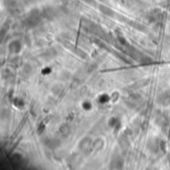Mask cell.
Returning a JSON list of instances; mask_svg holds the SVG:
<instances>
[{"label": "cell", "mask_w": 170, "mask_h": 170, "mask_svg": "<svg viewBox=\"0 0 170 170\" xmlns=\"http://www.w3.org/2000/svg\"><path fill=\"white\" fill-rule=\"evenodd\" d=\"M108 125L110 126L111 128L114 129V131L117 132L119 127H121V121L117 117H110V119L108 121Z\"/></svg>", "instance_id": "cell-5"}, {"label": "cell", "mask_w": 170, "mask_h": 170, "mask_svg": "<svg viewBox=\"0 0 170 170\" xmlns=\"http://www.w3.org/2000/svg\"><path fill=\"white\" fill-rule=\"evenodd\" d=\"M158 104H160L162 107H169L170 106V93H162L158 97V100H157Z\"/></svg>", "instance_id": "cell-4"}, {"label": "cell", "mask_w": 170, "mask_h": 170, "mask_svg": "<svg viewBox=\"0 0 170 170\" xmlns=\"http://www.w3.org/2000/svg\"><path fill=\"white\" fill-rule=\"evenodd\" d=\"M93 43H95V45L97 47H99V48H102V49L107 48V44L100 39H93Z\"/></svg>", "instance_id": "cell-10"}, {"label": "cell", "mask_w": 170, "mask_h": 170, "mask_svg": "<svg viewBox=\"0 0 170 170\" xmlns=\"http://www.w3.org/2000/svg\"><path fill=\"white\" fill-rule=\"evenodd\" d=\"M110 166L113 168H121L122 166H124V160H122L121 158H114L113 161H111Z\"/></svg>", "instance_id": "cell-7"}, {"label": "cell", "mask_w": 170, "mask_h": 170, "mask_svg": "<svg viewBox=\"0 0 170 170\" xmlns=\"http://www.w3.org/2000/svg\"><path fill=\"white\" fill-rule=\"evenodd\" d=\"M117 40H118L119 44H121V45H124V46H126V45H127V41H126L125 38H124V37H122V36H118V37H117Z\"/></svg>", "instance_id": "cell-16"}, {"label": "cell", "mask_w": 170, "mask_h": 170, "mask_svg": "<svg viewBox=\"0 0 170 170\" xmlns=\"http://www.w3.org/2000/svg\"><path fill=\"white\" fill-rule=\"evenodd\" d=\"M158 147H159V149L162 151V152H165L166 149H167V142H166L164 139L160 140L159 143H158Z\"/></svg>", "instance_id": "cell-11"}, {"label": "cell", "mask_w": 170, "mask_h": 170, "mask_svg": "<svg viewBox=\"0 0 170 170\" xmlns=\"http://www.w3.org/2000/svg\"><path fill=\"white\" fill-rule=\"evenodd\" d=\"M71 132V126L68 124H63L59 127V133L63 136H68Z\"/></svg>", "instance_id": "cell-6"}, {"label": "cell", "mask_w": 170, "mask_h": 170, "mask_svg": "<svg viewBox=\"0 0 170 170\" xmlns=\"http://www.w3.org/2000/svg\"><path fill=\"white\" fill-rule=\"evenodd\" d=\"M99 102L100 104H107L108 102H110V96L107 95V93H103L99 97Z\"/></svg>", "instance_id": "cell-9"}, {"label": "cell", "mask_w": 170, "mask_h": 170, "mask_svg": "<svg viewBox=\"0 0 170 170\" xmlns=\"http://www.w3.org/2000/svg\"><path fill=\"white\" fill-rule=\"evenodd\" d=\"M100 11L102 12L104 15L107 16H113L114 15V11L110 8H108L106 5H100Z\"/></svg>", "instance_id": "cell-8"}, {"label": "cell", "mask_w": 170, "mask_h": 170, "mask_svg": "<svg viewBox=\"0 0 170 170\" xmlns=\"http://www.w3.org/2000/svg\"><path fill=\"white\" fill-rule=\"evenodd\" d=\"M77 54H78V56H79V57H81V58H82V59H86V58H87V54H86V52L83 51L82 49H78V50H77Z\"/></svg>", "instance_id": "cell-15"}, {"label": "cell", "mask_w": 170, "mask_h": 170, "mask_svg": "<svg viewBox=\"0 0 170 170\" xmlns=\"http://www.w3.org/2000/svg\"><path fill=\"white\" fill-rule=\"evenodd\" d=\"M92 145H93V140L90 136H85L79 142V148L82 152H88V150L93 149Z\"/></svg>", "instance_id": "cell-1"}, {"label": "cell", "mask_w": 170, "mask_h": 170, "mask_svg": "<svg viewBox=\"0 0 170 170\" xmlns=\"http://www.w3.org/2000/svg\"><path fill=\"white\" fill-rule=\"evenodd\" d=\"M43 129H45V126H44V124L39 125V127H38V132H39V133H42Z\"/></svg>", "instance_id": "cell-17"}, {"label": "cell", "mask_w": 170, "mask_h": 170, "mask_svg": "<svg viewBox=\"0 0 170 170\" xmlns=\"http://www.w3.org/2000/svg\"><path fill=\"white\" fill-rule=\"evenodd\" d=\"M14 104L18 107H24L25 103H24V100L22 99H20V97H16V99L14 100Z\"/></svg>", "instance_id": "cell-13"}, {"label": "cell", "mask_w": 170, "mask_h": 170, "mask_svg": "<svg viewBox=\"0 0 170 170\" xmlns=\"http://www.w3.org/2000/svg\"><path fill=\"white\" fill-rule=\"evenodd\" d=\"M8 51L10 54L17 55L22 51V43L19 40H13L8 44Z\"/></svg>", "instance_id": "cell-2"}, {"label": "cell", "mask_w": 170, "mask_h": 170, "mask_svg": "<svg viewBox=\"0 0 170 170\" xmlns=\"http://www.w3.org/2000/svg\"><path fill=\"white\" fill-rule=\"evenodd\" d=\"M104 139L102 137H97L95 140H93V150L95 151H100L104 147Z\"/></svg>", "instance_id": "cell-3"}, {"label": "cell", "mask_w": 170, "mask_h": 170, "mask_svg": "<svg viewBox=\"0 0 170 170\" xmlns=\"http://www.w3.org/2000/svg\"><path fill=\"white\" fill-rule=\"evenodd\" d=\"M118 100H119V93L118 92H114L110 95V102L115 104V103H117Z\"/></svg>", "instance_id": "cell-12"}, {"label": "cell", "mask_w": 170, "mask_h": 170, "mask_svg": "<svg viewBox=\"0 0 170 170\" xmlns=\"http://www.w3.org/2000/svg\"><path fill=\"white\" fill-rule=\"evenodd\" d=\"M92 107L93 106H92V104L90 100H86V102L83 103V107H84L86 110H90L92 108Z\"/></svg>", "instance_id": "cell-14"}]
</instances>
